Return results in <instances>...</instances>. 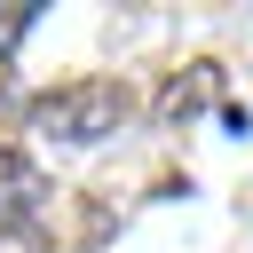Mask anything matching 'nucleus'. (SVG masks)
I'll use <instances>...</instances> for the list:
<instances>
[{"label":"nucleus","mask_w":253,"mask_h":253,"mask_svg":"<svg viewBox=\"0 0 253 253\" xmlns=\"http://www.w3.org/2000/svg\"><path fill=\"white\" fill-rule=\"evenodd\" d=\"M134 111V87L126 79H111V71H87V79H63V87H47V95H32V111H24V126L32 134H47V142H103V134H119V119Z\"/></svg>","instance_id":"f257e3e1"},{"label":"nucleus","mask_w":253,"mask_h":253,"mask_svg":"<svg viewBox=\"0 0 253 253\" xmlns=\"http://www.w3.org/2000/svg\"><path fill=\"white\" fill-rule=\"evenodd\" d=\"M0 253H63V245H47V229L24 221V229H0Z\"/></svg>","instance_id":"39448f33"},{"label":"nucleus","mask_w":253,"mask_h":253,"mask_svg":"<svg viewBox=\"0 0 253 253\" xmlns=\"http://www.w3.org/2000/svg\"><path fill=\"white\" fill-rule=\"evenodd\" d=\"M32 24H40V0H0V55H16Z\"/></svg>","instance_id":"20e7f679"},{"label":"nucleus","mask_w":253,"mask_h":253,"mask_svg":"<svg viewBox=\"0 0 253 253\" xmlns=\"http://www.w3.org/2000/svg\"><path fill=\"white\" fill-rule=\"evenodd\" d=\"M213 79H221V63H182V71H166V87H158V126H182V119H198L206 103H213Z\"/></svg>","instance_id":"7ed1b4c3"},{"label":"nucleus","mask_w":253,"mask_h":253,"mask_svg":"<svg viewBox=\"0 0 253 253\" xmlns=\"http://www.w3.org/2000/svg\"><path fill=\"white\" fill-rule=\"evenodd\" d=\"M40 206H47V174H40L24 150H8V142H0V229L40 221Z\"/></svg>","instance_id":"f03ea898"}]
</instances>
